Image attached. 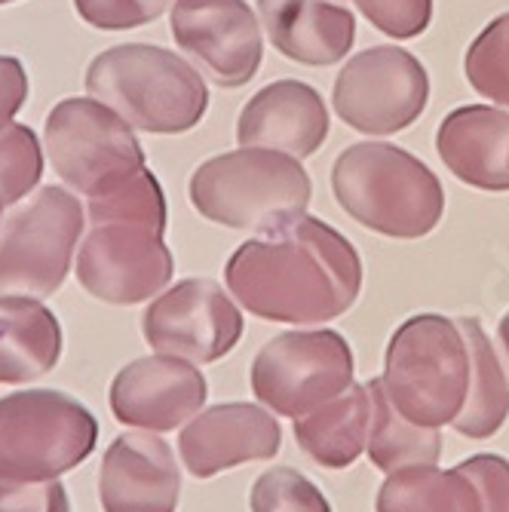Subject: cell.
Wrapping results in <instances>:
<instances>
[{
  "instance_id": "obj_1",
  "label": "cell",
  "mask_w": 509,
  "mask_h": 512,
  "mask_svg": "<svg viewBox=\"0 0 509 512\" xmlns=\"http://www.w3.org/2000/svg\"><path fill=\"white\" fill-rule=\"evenodd\" d=\"M224 283L258 319L319 325L356 304L362 261L332 224L301 215L240 246L224 267Z\"/></svg>"
},
{
  "instance_id": "obj_2",
  "label": "cell",
  "mask_w": 509,
  "mask_h": 512,
  "mask_svg": "<svg viewBox=\"0 0 509 512\" xmlns=\"http://www.w3.org/2000/svg\"><path fill=\"white\" fill-rule=\"evenodd\" d=\"M332 191L356 224L390 240L427 237L445 215L436 172L387 142L350 145L332 166Z\"/></svg>"
},
{
  "instance_id": "obj_3",
  "label": "cell",
  "mask_w": 509,
  "mask_h": 512,
  "mask_svg": "<svg viewBox=\"0 0 509 512\" xmlns=\"http://www.w3.org/2000/svg\"><path fill=\"white\" fill-rule=\"evenodd\" d=\"M86 92L132 129L154 135L191 132L209 108V89L197 68L151 43L99 53L86 68Z\"/></svg>"
},
{
  "instance_id": "obj_4",
  "label": "cell",
  "mask_w": 509,
  "mask_h": 512,
  "mask_svg": "<svg viewBox=\"0 0 509 512\" xmlns=\"http://www.w3.org/2000/svg\"><path fill=\"white\" fill-rule=\"evenodd\" d=\"M188 194L212 224L270 234L307 215L313 184L301 160L283 151L240 148L200 163Z\"/></svg>"
},
{
  "instance_id": "obj_5",
  "label": "cell",
  "mask_w": 509,
  "mask_h": 512,
  "mask_svg": "<svg viewBox=\"0 0 509 512\" xmlns=\"http://www.w3.org/2000/svg\"><path fill=\"white\" fill-rule=\"evenodd\" d=\"M381 384L405 421L427 430L454 424L470 393V347L460 319L442 313L405 319L387 344Z\"/></svg>"
},
{
  "instance_id": "obj_6",
  "label": "cell",
  "mask_w": 509,
  "mask_h": 512,
  "mask_svg": "<svg viewBox=\"0 0 509 512\" xmlns=\"http://www.w3.org/2000/svg\"><path fill=\"white\" fill-rule=\"evenodd\" d=\"M99 424L86 405L59 390L0 399V482H50L96 451Z\"/></svg>"
},
{
  "instance_id": "obj_7",
  "label": "cell",
  "mask_w": 509,
  "mask_h": 512,
  "mask_svg": "<svg viewBox=\"0 0 509 512\" xmlns=\"http://www.w3.org/2000/svg\"><path fill=\"white\" fill-rule=\"evenodd\" d=\"M86 215L74 191L50 184L0 221V298H50L68 279Z\"/></svg>"
},
{
  "instance_id": "obj_8",
  "label": "cell",
  "mask_w": 509,
  "mask_h": 512,
  "mask_svg": "<svg viewBox=\"0 0 509 512\" xmlns=\"http://www.w3.org/2000/svg\"><path fill=\"white\" fill-rule=\"evenodd\" d=\"M43 135L53 169L83 197H102L148 169L132 126L96 99L59 102Z\"/></svg>"
},
{
  "instance_id": "obj_9",
  "label": "cell",
  "mask_w": 509,
  "mask_h": 512,
  "mask_svg": "<svg viewBox=\"0 0 509 512\" xmlns=\"http://www.w3.org/2000/svg\"><path fill=\"white\" fill-rule=\"evenodd\" d=\"M353 384V350L332 329L286 332L252 362V393L280 417H298L332 402Z\"/></svg>"
},
{
  "instance_id": "obj_10",
  "label": "cell",
  "mask_w": 509,
  "mask_h": 512,
  "mask_svg": "<svg viewBox=\"0 0 509 512\" xmlns=\"http://www.w3.org/2000/svg\"><path fill=\"white\" fill-rule=\"evenodd\" d=\"M427 102V68L399 46H372L356 53L332 89L338 117L365 135H396L408 129L418 123Z\"/></svg>"
},
{
  "instance_id": "obj_11",
  "label": "cell",
  "mask_w": 509,
  "mask_h": 512,
  "mask_svg": "<svg viewBox=\"0 0 509 512\" xmlns=\"http://www.w3.org/2000/svg\"><path fill=\"white\" fill-rule=\"evenodd\" d=\"M175 273V258L163 243V230L142 221L89 224L77 252L80 286L105 304L132 307L157 298Z\"/></svg>"
},
{
  "instance_id": "obj_12",
  "label": "cell",
  "mask_w": 509,
  "mask_h": 512,
  "mask_svg": "<svg viewBox=\"0 0 509 512\" xmlns=\"http://www.w3.org/2000/svg\"><path fill=\"white\" fill-rule=\"evenodd\" d=\"M243 313L215 279H181L163 289L142 316V335L160 356L191 365L224 359L243 338Z\"/></svg>"
},
{
  "instance_id": "obj_13",
  "label": "cell",
  "mask_w": 509,
  "mask_h": 512,
  "mask_svg": "<svg viewBox=\"0 0 509 512\" xmlns=\"http://www.w3.org/2000/svg\"><path fill=\"white\" fill-rule=\"evenodd\" d=\"M172 37L221 89L246 86L261 68V22L246 0H175Z\"/></svg>"
},
{
  "instance_id": "obj_14",
  "label": "cell",
  "mask_w": 509,
  "mask_h": 512,
  "mask_svg": "<svg viewBox=\"0 0 509 512\" xmlns=\"http://www.w3.org/2000/svg\"><path fill=\"white\" fill-rule=\"evenodd\" d=\"M378 512H509V460L473 454L454 470L418 463L387 476Z\"/></svg>"
},
{
  "instance_id": "obj_15",
  "label": "cell",
  "mask_w": 509,
  "mask_h": 512,
  "mask_svg": "<svg viewBox=\"0 0 509 512\" xmlns=\"http://www.w3.org/2000/svg\"><path fill=\"white\" fill-rule=\"evenodd\" d=\"M206 396L209 387L197 365L175 356H145L117 371L108 402L120 424L169 433L197 417Z\"/></svg>"
},
{
  "instance_id": "obj_16",
  "label": "cell",
  "mask_w": 509,
  "mask_h": 512,
  "mask_svg": "<svg viewBox=\"0 0 509 512\" xmlns=\"http://www.w3.org/2000/svg\"><path fill=\"white\" fill-rule=\"evenodd\" d=\"M283 430L276 417L252 402H224L197 417L178 436V454L194 479H212L224 470L280 454Z\"/></svg>"
},
{
  "instance_id": "obj_17",
  "label": "cell",
  "mask_w": 509,
  "mask_h": 512,
  "mask_svg": "<svg viewBox=\"0 0 509 512\" xmlns=\"http://www.w3.org/2000/svg\"><path fill=\"white\" fill-rule=\"evenodd\" d=\"M181 473L169 442L154 433L117 436L99 470V500L105 512H175Z\"/></svg>"
},
{
  "instance_id": "obj_18",
  "label": "cell",
  "mask_w": 509,
  "mask_h": 512,
  "mask_svg": "<svg viewBox=\"0 0 509 512\" xmlns=\"http://www.w3.org/2000/svg\"><path fill=\"white\" fill-rule=\"evenodd\" d=\"M329 138V111L319 92L301 80H276L258 89L237 120L240 148L313 157Z\"/></svg>"
},
{
  "instance_id": "obj_19",
  "label": "cell",
  "mask_w": 509,
  "mask_h": 512,
  "mask_svg": "<svg viewBox=\"0 0 509 512\" xmlns=\"http://www.w3.org/2000/svg\"><path fill=\"white\" fill-rule=\"evenodd\" d=\"M261 25L273 50L310 68L338 65L356 40L347 0H258Z\"/></svg>"
},
{
  "instance_id": "obj_20",
  "label": "cell",
  "mask_w": 509,
  "mask_h": 512,
  "mask_svg": "<svg viewBox=\"0 0 509 512\" xmlns=\"http://www.w3.org/2000/svg\"><path fill=\"white\" fill-rule=\"evenodd\" d=\"M436 151L448 172L479 191H509V114L491 105L454 108L439 132Z\"/></svg>"
},
{
  "instance_id": "obj_21",
  "label": "cell",
  "mask_w": 509,
  "mask_h": 512,
  "mask_svg": "<svg viewBox=\"0 0 509 512\" xmlns=\"http://www.w3.org/2000/svg\"><path fill=\"white\" fill-rule=\"evenodd\" d=\"M62 356V325L34 298H0V384H28Z\"/></svg>"
},
{
  "instance_id": "obj_22",
  "label": "cell",
  "mask_w": 509,
  "mask_h": 512,
  "mask_svg": "<svg viewBox=\"0 0 509 512\" xmlns=\"http://www.w3.org/2000/svg\"><path fill=\"white\" fill-rule=\"evenodd\" d=\"M372 402L365 384H350L341 396L295 421L298 445L326 470H347L368 442Z\"/></svg>"
},
{
  "instance_id": "obj_23",
  "label": "cell",
  "mask_w": 509,
  "mask_h": 512,
  "mask_svg": "<svg viewBox=\"0 0 509 512\" xmlns=\"http://www.w3.org/2000/svg\"><path fill=\"white\" fill-rule=\"evenodd\" d=\"M460 329L470 347V393L451 427L467 439H488L509 417V381L479 319L460 316Z\"/></svg>"
},
{
  "instance_id": "obj_24",
  "label": "cell",
  "mask_w": 509,
  "mask_h": 512,
  "mask_svg": "<svg viewBox=\"0 0 509 512\" xmlns=\"http://www.w3.org/2000/svg\"><path fill=\"white\" fill-rule=\"evenodd\" d=\"M368 402H372V421H368V442L365 451L378 470L387 476L418 463H436L442 457V436L439 430H427L405 421L393 408L390 396L384 393L381 378L368 381Z\"/></svg>"
},
{
  "instance_id": "obj_25",
  "label": "cell",
  "mask_w": 509,
  "mask_h": 512,
  "mask_svg": "<svg viewBox=\"0 0 509 512\" xmlns=\"http://www.w3.org/2000/svg\"><path fill=\"white\" fill-rule=\"evenodd\" d=\"M464 74L482 99L509 108V13L491 19L470 43Z\"/></svg>"
},
{
  "instance_id": "obj_26",
  "label": "cell",
  "mask_w": 509,
  "mask_h": 512,
  "mask_svg": "<svg viewBox=\"0 0 509 512\" xmlns=\"http://www.w3.org/2000/svg\"><path fill=\"white\" fill-rule=\"evenodd\" d=\"M43 175V151L34 129L10 123L0 129V197L7 206L22 203Z\"/></svg>"
},
{
  "instance_id": "obj_27",
  "label": "cell",
  "mask_w": 509,
  "mask_h": 512,
  "mask_svg": "<svg viewBox=\"0 0 509 512\" xmlns=\"http://www.w3.org/2000/svg\"><path fill=\"white\" fill-rule=\"evenodd\" d=\"M249 509L252 512H332L326 494L292 467H273L261 473L252 485Z\"/></svg>"
},
{
  "instance_id": "obj_28",
  "label": "cell",
  "mask_w": 509,
  "mask_h": 512,
  "mask_svg": "<svg viewBox=\"0 0 509 512\" xmlns=\"http://www.w3.org/2000/svg\"><path fill=\"white\" fill-rule=\"evenodd\" d=\"M172 0H74L80 19L99 31H129L160 19Z\"/></svg>"
},
{
  "instance_id": "obj_29",
  "label": "cell",
  "mask_w": 509,
  "mask_h": 512,
  "mask_svg": "<svg viewBox=\"0 0 509 512\" xmlns=\"http://www.w3.org/2000/svg\"><path fill=\"white\" fill-rule=\"evenodd\" d=\"M353 4L381 34L393 40L424 34L433 19V0H353Z\"/></svg>"
},
{
  "instance_id": "obj_30",
  "label": "cell",
  "mask_w": 509,
  "mask_h": 512,
  "mask_svg": "<svg viewBox=\"0 0 509 512\" xmlns=\"http://www.w3.org/2000/svg\"><path fill=\"white\" fill-rule=\"evenodd\" d=\"M0 512H71V503L59 479L0 482Z\"/></svg>"
},
{
  "instance_id": "obj_31",
  "label": "cell",
  "mask_w": 509,
  "mask_h": 512,
  "mask_svg": "<svg viewBox=\"0 0 509 512\" xmlns=\"http://www.w3.org/2000/svg\"><path fill=\"white\" fill-rule=\"evenodd\" d=\"M28 99L25 65L13 56H0V129L10 126Z\"/></svg>"
},
{
  "instance_id": "obj_32",
  "label": "cell",
  "mask_w": 509,
  "mask_h": 512,
  "mask_svg": "<svg viewBox=\"0 0 509 512\" xmlns=\"http://www.w3.org/2000/svg\"><path fill=\"white\" fill-rule=\"evenodd\" d=\"M497 338H500V344H503V353H506V359H509V313H506V316L500 319Z\"/></svg>"
},
{
  "instance_id": "obj_33",
  "label": "cell",
  "mask_w": 509,
  "mask_h": 512,
  "mask_svg": "<svg viewBox=\"0 0 509 512\" xmlns=\"http://www.w3.org/2000/svg\"><path fill=\"white\" fill-rule=\"evenodd\" d=\"M4 209H7V203H4V197H0V221H4Z\"/></svg>"
},
{
  "instance_id": "obj_34",
  "label": "cell",
  "mask_w": 509,
  "mask_h": 512,
  "mask_svg": "<svg viewBox=\"0 0 509 512\" xmlns=\"http://www.w3.org/2000/svg\"><path fill=\"white\" fill-rule=\"evenodd\" d=\"M4 4H16V0H0V7H4Z\"/></svg>"
}]
</instances>
